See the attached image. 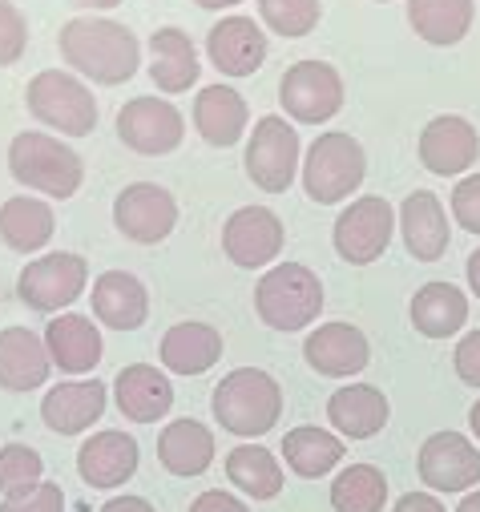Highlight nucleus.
Listing matches in <instances>:
<instances>
[{"instance_id":"nucleus-10","label":"nucleus","mask_w":480,"mask_h":512,"mask_svg":"<svg viewBox=\"0 0 480 512\" xmlns=\"http://www.w3.org/2000/svg\"><path fill=\"white\" fill-rule=\"evenodd\" d=\"M279 105L299 125H323L343 109V77L327 61H295L279 81Z\"/></svg>"},{"instance_id":"nucleus-36","label":"nucleus","mask_w":480,"mask_h":512,"mask_svg":"<svg viewBox=\"0 0 480 512\" xmlns=\"http://www.w3.org/2000/svg\"><path fill=\"white\" fill-rule=\"evenodd\" d=\"M323 17V0H259V21L287 37V41H299L307 37Z\"/></svg>"},{"instance_id":"nucleus-12","label":"nucleus","mask_w":480,"mask_h":512,"mask_svg":"<svg viewBox=\"0 0 480 512\" xmlns=\"http://www.w3.org/2000/svg\"><path fill=\"white\" fill-rule=\"evenodd\" d=\"M283 218L267 206H238L226 226H222V250L234 267L243 271H259V267H271L283 250Z\"/></svg>"},{"instance_id":"nucleus-38","label":"nucleus","mask_w":480,"mask_h":512,"mask_svg":"<svg viewBox=\"0 0 480 512\" xmlns=\"http://www.w3.org/2000/svg\"><path fill=\"white\" fill-rule=\"evenodd\" d=\"M29 49V21L13 0H0V69H9Z\"/></svg>"},{"instance_id":"nucleus-43","label":"nucleus","mask_w":480,"mask_h":512,"mask_svg":"<svg viewBox=\"0 0 480 512\" xmlns=\"http://www.w3.org/2000/svg\"><path fill=\"white\" fill-rule=\"evenodd\" d=\"M392 512H448V508H444L436 496H428V492H408V496L396 500Z\"/></svg>"},{"instance_id":"nucleus-13","label":"nucleus","mask_w":480,"mask_h":512,"mask_svg":"<svg viewBox=\"0 0 480 512\" xmlns=\"http://www.w3.org/2000/svg\"><path fill=\"white\" fill-rule=\"evenodd\" d=\"M113 226L138 246H154V242L174 234L178 202L158 182H134L113 198Z\"/></svg>"},{"instance_id":"nucleus-50","label":"nucleus","mask_w":480,"mask_h":512,"mask_svg":"<svg viewBox=\"0 0 480 512\" xmlns=\"http://www.w3.org/2000/svg\"><path fill=\"white\" fill-rule=\"evenodd\" d=\"M384 5H388V0H384Z\"/></svg>"},{"instance_id":"nucleus-44","label":"nucleus","mask_w":480,"mask_h":512,"mask_svg":"<svg viewBox=\"0 0 480 512\" xmlns=\"http://www.w3.org/2000/svg\"><path fill=\"white\" fill-rule=\"evenodd\" d=\"M101 512H158L146 496H113L101 504Z\"/></svg>"},{"instance_id":"nucleus-21","label":"nucleus","mask_w":480,"mask_h":512,"mask_svg":"<svg viewBox=\"0 0 480 512\" xmlns=\"http://www.w3.org/2000/svg\"><path fill=\"white\" fill-rule=\"evenodd\" d=\"M45 347H49L53 367L65 371V375H93V367L105 355L97 323L89 315H77V311H61V315L49 319Z\"/></svg>"},{"instance_id":"nucleus-27","label":"nucleus","mask_w":480,"mask_h":512,"mask_svg":"<svg viewBox=\"0 0 480 512\" xmlns=\"http://www.w3.org/2000/svg\"><path fill=\"white\" fill-rule=\"evenodd\" d=\"M158 355H162V367L174 375H206L222 359V331L210 323H198V319L174 323L162 335Z\"/></svg>"},{"instance_id":"nucleus-30","label":"nucleus","mask_w":480,"mask_h":512,"mask_svg":"<svg viewBox=\"0 0 480 512\" xmlns=\"http://www.w3.org/2000/svg\"><path fill=\"white\" fill-rule=\"evenodd\" d=\"M158 460L170 476H202L214 464V432L198 420H174L158 432Z\"/></svg>"},{"instance_id":"nucleus-14","label":"nucleus","mask_w":480,"mask_h":512,"mask_svg":"<svg viewBox=\"0 0 480 512\" xmlns=\"http://www.w3.org/2000/svg\"><path fill=\"white\" fill-rule=\"evenodd\" d=\"M416 472L432 492H472L480 488V448L460 432H432L420 444Z\"/></svg>"},{"instance_id":"nucleus-32","label":"nucleus","mask_w":480,"mask_h":512,"mask_svg":"<svg viewBox=\"0 0 480 512\" xmlns=\"http://www.w3.org/2000/svg\"><path fill=\"white\" fill-rule=\"evenodd\" d=\"M226 480L251 500H275L283 492L287 476H283L279 456L251 440V444H238L226 452Z\"/></svg>"},{"instance_id":"nucleus-20","label":"nucleus","mask_w":480,"mask_h":512,"mask_svg":"<svg viewBox=\"0 0 480 512\" xmlns=\"http://www.w3.org/2000/svg\"><path fill=\"white\" fill-rule=\"evenodd\" d=\"M113 404L130 424H158L174 408V383L154 363H130L113 379Z\"/></svg>"},{"instance_id":"nucleus-28","label":"nucleus","mask_w":480,"mask_h":512,"mask_svg":"<svg viewBox=\"0 0 480 512\" xmlns=\"http://www.w3.org/2000/svg\"><path fill=\"white\" fill-rule=\"evenodd\" d=\"M202 73L198 49L190 41V33L182 29H154L150 37V81L162 93H186Z\"/></svg>"},{"instance_id":"nucleus-45","label":"nucleus","mask_w":480,"mask_h":512,"mask_svg":"<svg viewBox=\"0 0 480 512\" xmlns=\"http://www.w3.org/2000/svg\"><path fill=\"white\" fill-rule=\"evenodd\" d=\"M464 275H468V287H472V295L480 299V250H472V254H468V267H464Z\"/></svg>"},{"instance_id":"nucleus-8","label":"nucleus","mask_w":480,"mask_h":512,"mask_svg":"<svg viewBox=\"0 0 480 512\" xmlns=\"http://www.w3.org/2000/svg\"><path fill=\"white\" fill-rule=\"evenodd\" d=\"M299 154H303V146H299L295 125L287 117H279V113H267V117L255 121L243 166H247V178L259 190L283 194L299 178Z\"/></svg>"},{"instance_id":"nucleus-16","label":"nucleus","mask_w":480,"mask_h":512,"mask_svg":"<svg viewBox=\"0 0 480 512\" xmlns=\"http://www.w3.org/2000/svg\"><path fill=\"white\" fill-rule=\"evenodd\" d=\"M303 359L311 371L327 375V379H351L368 367L372 359V343L368 335L351 327V323H319L307 339H303Z\"/></svg>"},{"instance_id":"nucleus-7","label":"nucleus","mask_w":480,"mask_h":512,"mask_svg":"<svg viewBox=\"0 0 480 512\" xmlns=\"http://www.w3.org/2000/svg\"><path fill=\"white\" fill-rule=\"evenodd\" d=\"M89 283V263L73 250H49L21 271L17 279V299L37 311V315H57L81 299Z\"/></svg>"},{"instance_id":"nucleus-33","label":"nucleus","mask_w":480,"mask_h":512,"mask_svg":"<svg viewBox=\"0 0 480 512\" xmlns=\"http://www.w3.org/2000/svg\"><path fill=\"white\" fill-rule=\"evenodd\" d=\"M412 327L428 339H448L456 335L464 323H468V299L460 287L452 283H424L416 295H412Z\"/></svg>"},{"instance_id":"nucleus-15","label":"nucleus","mask_w":480,"mask_h":512,"mask_svg":"<svg viewBox=\"0 0 480 512\" xmlns=\"http://www.w3.org/2000/svg\"><path fill=\"white\" fill-rule=\"evenodd\" d=\"M138 456L142 452H138V440L130 432L105 428V432H93L77 448V476L97 492H113V488H122L126 480H134Z\"/></svg>"},{"instance_id":"nucleus-46","label":"nucleus","mask_w":480,"mask_h":512,"mask_svg":"<svg viewBox=\"0 0 480 512\" xmlns=\"http://www.w3.org/2000/svg\"><path fill=\"white\" fill-rule=\"evenodd\" d=\"M456 512H480V488L464 492V496H460V504H456Z\"/></svg>"},{"instance_id":"nucleus-26","label":"nucleus","mask_w":480,"mask_h":512,"mask_svg":"<svg viewBox=\"0 0 480 512\" xmlns=\"http://www.w3.org/2000/svg\"><path fill=\"white\" fill-rule=\"evenodd\" d=\"M53 359L45 347V335L29 327H5L0 331V388L5 392H37L49 379Z\"/></svg>"},{"instance_id":"nucleus-17","label":"nucleus","mask_w":480,"mask_h":512,"mask_svg":"<svg viewBox=\"0 0 480 512\" xmlns=\"http://www.w3.org/2000/svg\"><path fill=\"white\" fill-rule=\"evenodd\" d=\"M476 158H480V134H476V125L468 117L440 113V117H432L424 125V134H420V162H424L428 174L456 178Z\"/></svg>"},{"instance_id":"nucleus-39","label":"nucleus","mask_w":480,"mask_h":512,"mask_svg":"<svg viewBox=\"0 0 480 512\" xmlns=\"http://www.w3.org/2000/svg\"><path fill=\"white\" fill-rule=\"evenodd\" d=\"M0 512H65V492L53 480H41L25 492H13L0 500Z\"/></svg>"},{"instance_id":"nucleus-29","label":"nucleus","mask_w":480,"mask_h":512,"mask_svg":"<svg viewBox=\"0 0 480 512\" xmlns=\"http://www.w3.org/2000/svg\"><path fill=\"white\" fill-rule=\"evenodd\" d=\"M57 230V214L45 198H33V194H17L0 206V242L17 254H37L49 246Z\"/></svg>"},{"instance_id":"nucleus-24","label":"nucleus","mask_w":480,"mask_h":512,"mask_svg":"<svg viewBox=\"0 0 480 512\" xmlns=\"http://www.w3.org/2000/svg\"><path fill=\"white\" fill-rule=\"evenodd\" d=\"M392 404L372 383H343V388L327 400V420L339 440H372L376 432L388 428Z\"/></svg>"},{"instance_id":"nucleus-22","label":"nucleus","mask_w":480,"mask_h":512,"mask_svg":"<svg viewBox=\"0 0 480 512\" xmlns=\"http://www.w3.org/2000/svg\"><path fill=\"white\" fill-rule=\"evenodd\" d=\"M93 319L109 331H138L150 319V291L130 271H105L93 279Z\"/></svg>"},{"instance_id":"nucleus-37","label":"nucleus","mask_w":480,"mask_h":512,"mask_svg":"<svg viewBox=\"0 0 480 512\" xmlns=\"http://www.w3.org/2000/svg\"><path fill=\"white\" fill-rule=\"evenodd\" d=\"M45 480V460L29 444H5L0 448V496L25 492Z\"/></svg>"},{"instance_id":"nucleus-18","label":"nucleus","mask_w":480,"mask_h":512,"mask_svg":"<svg viewBox=\"0 0 480 512\" xmlns=\"http://www.w3.org/2000/svg\"><path fill=\"white\" fill-rule=\"evenodd\" d=\"M105 404H109V388L101 379H65L45 392L41 420L57 436H81L105 416Z\"/></svg>"},{"instance_id":"nucleus-2","label":"nucleus","mask_w":480,"mask_h":512,"mask_svg":"<svg viewBox=\"0 0 480 512\" xmlns=\"http://www.w3.org/2000/svg\"><path fill=\"white\" fill-rule=\"evenodd\" d=\"M210 412L222 432L238 440H259L283 416V388L263 367H234L230 375L218 379V388L210 396Z\"/></svg>"},{"instance_id":"nucleus-41","label":"nucleus","mask_w":480,"mask_h":512,"mask_svg":"<svg viewBox=\"0 0 480 512\" xmlns=\"http://www.w3.org/2000/svg\"><path fill=\"white\" fill-rule=\"evenodd\" d=\"M452 367L460 375V383H468V388H480V327L468 331L456 351H452Z\"/></svg>"},{"instance_id":"nucleus-19","label":"nucleus","mask_w":480,"mask_h":512,"mask_svg":"<svg viewBox=\"0 0 480 512\" xmlns=\"http://www.w3.org/2000/svg\"><path fill=\"white\" fill-rule=\"evenodd\" d=\"M206 57L222 77H251L267 61V33L255 17H222L206 33Z\"/></svg>"},{"instance_id":"nucleus-1","label":"nucleus","mask_w":480,"mask_h":512,"mask_svg":"<svg viewBox=\"0 0 480 512\" xmlns=\"http://www.w3.org/2000/svg\"><path fill=\"white\" fill-rule=\"evenodd\" d=\"M57 49L65 65L93 85H122L142 65V45L134 29L109 17H73L57 33Z\"/></svg>"},{"instance_id":"nucleus-23","label":"nucleus","mask_w":480,"mask_h":512,"mask_svg":"<svg viewBox=\"0 0 480 512\" xmlns=\"http://www.w3.org/2000/svg\"><path fill=\"white\" fill-rule=\"evenodd\" d=\"M247 121H251V109H247V97L238 89H230V85L198 89V97H194V130L202 134L206 146H214V150L238 146L243 134H247Z\"/></svg>"},{"instance_id":"nucleus-11","label":"nucleus","mask_w":480,"mask_h":512,"mask_svg":"<svg viewBox=\"0 0 480 512\" xmlns=\"http://www.w3.org/2000/svg\"><path fill=\"white\" fill-rule=\"evenodd\" d=\"M117 138L142 158H166L186 138V117L166 97H134L117 109Z\"/></svg>"},{"instance_id":"nucleus-9","label":"nucleus","mask_w":480,"mask_h":512,"mask_svg":"<svg viewBox=\"0 0 480 512\" xmlns=\"http://www.w3.org/2000/svg\"><path fill=\"white\" fill-rule=\"evenodd\" d=\"M392 230H396L392 202L380 198V194H364V198H355L351 206L339 210V218L331 226V242H335V254L343 263L368 267L388 250Z\"/></svg>"},{"instance_id":"nucleus-3","label":"nucleus","mask_w":480,"mask_h":512,"mask_svg":"<svg viewBox=\"0 0 480 512\" xmlns=\"http://www.w3.org/2000/svg\"><path fill=\"white\" fill-rule=\"evenodd\" d=\"M9 174L45 194V198H73L85 182V162L73 146H65L61 138L53 134H41V130H25L9 142Z\"/></svg>"},{"instance_id":"nucleus-31","label":"nucleus","mask_w":480,"mask_h":512,"mask_svg":"<svg viewBox=\"0 0 480 512\" xmlns=\"http://www.w3.org/2000/svg\"><path fill=\"white\" fill-rule=\"evenodd\" d=\"M476 0H408V25L420 41L448 49L460 45L472 29Z\"/></svg>"},{"instance_id":"nucleus-34","label":"nucleus","mask_w":480,"mask_h":512,"mask_svg":"<svg viewBox=\"0 0 480 512\" xmlns=\"http://www.w3.org/2000/svg\"><path fill=\"white\" fill-rule=\"evenodd\" d=\"M343 452H347V444L335 432H323L315 424H299L283 436V460L303 480H319V476L335 472V464H343Z\"/></svg>"},{"instance_id":"nucleus-42","label":"nucleus","mask_w":480,"mask_h":512,"mask_svg":"<svg viewBox=\"0 0 480 512\" xmlns=\"http://www.w3.org/2000/svg\"><path fill=\"white\" fill-rule=\"evenodd\" d=\"M190 512H251V504L230 496V492H222V488H206L202 496H194Z\"/></svg>"},{"instance_id":"nucleus-35","label":"nucleus","mask_w":480,"mask_h":512,"mask_svg":"<svg viewBox=\"0 0 480 512\" xmlns=\"http://www.w3.org/2000/svg\"><path fill=\"white\" fill-rule=\"evenodd\" d=\"M384 504H388V476L376 464H347L331 480L335 512H384Z\"/></svg>"},{"instance_id":"nucleus-48","label":"nucleus","mask_w":480,"mask_h":512,"mask_svg":"<svg viewBox=\"0 0 480 512\" xmlns=\"http://www.w3.org/2000/svg\"><path fill=\"white\" fill-rule=\"evenodd\" d=\"M73 5H81V9H117V5H122V0H73Z\"/></svg>"},{"instance_id":"nucleus-25","label":"nucleus","mask_w":480,"mask_h":512,"mask_svg":"<svg viewBox=\"0 0 480 512\" xmlns=\"http://www.w3.org/2000/svg\"><path fill=\"white\" fill-rule=\"evenodd\" d=\"M400 234H404V246L416 263H436L440 254L448 250V214H444V202L432 194V190H412L404 202H400Z\"/></svg>"},{"instance_id":"nucleus-40","label":"nucleus","mask_w":480,"mask_h":512,"mask_svg":"<svg viewBox=\"0 0 480 512\" xmlns=\"http://www.w3.org/2000/svg\"><path fill=\"white\" fill-rule=\"evenodd\" d=\"M452 218L468 234H480V174H468V178L456 182V190H452Z\"/></svg>"},{"instance_id":"nucleus-5","label":"nucleus","mask_w":480,"mask_h":512,"mask_svg":"<svg viewBox=\"0 0 480 512\" xmlns=\"http://www.w3.org/2000/svg\"><path fill=\"white\" fill-rule=\"evenodd\" d=\"M323 311V283L303 263H279L271 267L255 287V315L271 331H303Z\"/></svg>"},{"instance_id":"nucleus-47","label":"nucleus","mask_w":480,"mask_h":512,"mask_svg":"<svg viewBox=\"0 0 480 512\" xmlns=\"http://www.w3.org/2000/svg\"><path fill=\"white\" fill-rule=\"evenodd\" d=\"M198 9H210V13H218V9H234V5H243V0H194Z\"/></svg>"},{"instance_id":"nucleus-4","label":"nucleus","mask_w":480,"mask_h":512,"mask_svg":"<svg viewBox=\"0 0 480 512\" xmlns=\"http://www.w3.org/2000/svg\"><path fill=\"white\" fill-rule=\"evenodd\" d=\"M303 190L311 202L319 206H339L347 202L359 186L368 178V154L351 134L343 130H331V134H319L303 158Z\"/></svg>"},{"instance_id":"nucleus-6","label":"nucleus","mask_w":480,"mask_h":512,"mask_svg":"<svg viewBox=\"0 0 480 512\" xmlns=\"http://www.w3.org/2000/svg\"><path fill=\"white\" fill-rule=\"evenodd\" d=\"M29 113L65 138H89L97 130V97L93 89L65 73V69H41L25 89Z\"/></svg>"},{"instance_id":"nucleus-49","label":"nucleus","mask_w":480,"mask_h":512,"mask_svg":"<svg viewBox=\"0 0 480 512\" xmlns=\"http://www.w3.org/2000/svg\"><path fill=\"white\" fill-rule=\"evenodd\" d=\"M468 428H472V436L480 440V400L472 404V412H468Z\"/></svg>"}]
</instances>
